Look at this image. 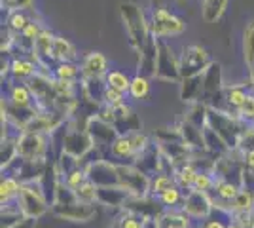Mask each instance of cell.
Returning <instances> with one entry per match:
<instances>
[{
  "mask_svg": "<svg viewBox=\"0 0 254 228\" xmlns=\"http://www.w3.org/2000/svg\"><path fill=\"white\" fill-rule=\"evenodd\" d=\"M161 228H195L193 219L188 217L182 209H165L158 217Z\"/></svg>",
  "mask_w": 254,
  "mask_h": 228,
  "instance_id": "d4e9b609",
  "label": "cell"
},
{
  "mask_svg": "<svg viewBox=\"0 0 254 228\" xmlns=\"http://www.w3.org/2000/svg\"><path fill=\"white\" fill-rule=\"evenodd\" d=\"M87 179L95 183L99 188L106 186H120V177H118V163L110 160H99V162L89 163L85 167Z\"/></svg>",
  "mask_w": 254,
  "mask_h": 228,
  "instance_id": "4fadbf2b",
  "label": "cell"
},
{
  "mask_svg": "<svg viewBox=\"0 0 254 228\" xmlns=\"http://www.w3.org/2000/svg\"><path fill=\"white\" fill-rule=\"evenodd\" d=\"M243 163L247 165V167H251V169H254V151L247 152V154H243Z\"/></svg>",
  "mask_w": 254,
  "mask_h": 228,
  "instance_id": "f5cc1de1",
  "label": "cell"
},
{
  "mask_svg": "<svg viewBox=\"0 0 254 228\" xmlns=\"http://www.w3.org/2000/svg\"><path fill=\"white\" fill-rule=\"evenodd\" d=\"M182 211H184L188 217L193 219V221L205 223V221L212 215L214 206H212V200L209 194L199 192V190H188V192H184Z\"/></svg>",
  "mask_w": 254,
  "mask_h": 228,
  "instance_id": "8fae6325",
  "label": "cell"
},
{
  "mask_svg": "<svg viewBox=\"0 0 254 228\" xmlns=\"http://www.w3.org/2000/svg\"><path fill=\"white\" fill-rule=\"evenodd\" d=\"M216 186V177L212 171H199L195 181H193V186L191 190H199V192H205V194L211 196V192L214 190Z\"/></svg>",
  "mask_w": 254,
  "mask_h": 228,
  "instance_id": "b9f144b4",
  "label": "cell"
},
{
  "mask_svg": "<svg viewBox=\"0 0 254 228\" xmlns=\"http://www.w3.org/2000/svg\"><path fill=\"white\" fill-rule=\"evenodd\" d=\"M27 11L31 10H19V11H8V17H6V29L13 34H21L25 29H27V25L32 21V19H36V17H31Z\"/></svg>",
  "mask_w": 254,
  "mask_h": 228,
  "instance_id": "1f68e13d",
  "label": "cell"
},
{
  "mask_svg": "<svg viewBox=\"0 0 254 228\" xmlns=\"http://www.w3.org/2000/svg\"><path fill=\"white\" fill-rule=\"evenodd\" d=\"M131 194L122 186H106V188H99V198L97 204L105 207H124Z\"/></svg>",
  "mask_w": 254,
  "mask_h": 228,
  "instance_id": "7402d4cb",
  "label": "cell"
},
{
  "mask_svg": "<svg viewBox=\"0 0 254 228\" xmlns=\"http://www.w3.org/2000/svg\"><path fill=\"white\" fill-rule=\"evenodd\" d=\"M207 126L230 147V151H237L241 135H243L245 128H247L237 116L214 109L207 110Z\"/></svg>",
  "mask_w": 254,
  "mask_h": 228,
  "instance_id": "7a4b0ae2",
  "label": "cell"
},
{
  "mask_svg": "<svg viewBox=\"0 0 254 228\" xmlns=\"http://www.w3.org/2000/svg\"><path fill=\"white\" fill-rule=\"evenodd\" d=\"M211 55L205 48L197 46V44L184 46L182 54H180V78H191V76L203 75L211 67Z\"/></svg>",
  "mask_w": 254,
  "mask_h": 228,
  "instance_id": "5b68a950",
  "label": "cell"
},
{
  "mask_svg": "<svg viewBox=\"0 0 254 228\" xmlns=\"http://www.w3.org/2000/svg\"><path fill=\"white\" fill-rule=\"evenodd\" d=\"M34 0H2V8L6 11H19V10H32Z\"/></svg>",
  "mask_w": 254,
  "mask_h": 228,
  "instance_id": "681fc988",
  "label": "cell"
},
{
  "mask_svg": "<svg viewBox=\"0 0 254 228\" xmlns=\"http://www.w3.org/2000/svg\"><path fill=\"white\" fill-rule=\"evenodd\" d=\"M156 78L163 82H180V57H177L165 38L158 40V71Z\"/></svg>",
  "mask_w": 254,
  "mask_h": 228,
  "instance_id": "9c48e42d",
  "label": "cell"
},
{
  "mask_svg": "<svg viewBox=\"0 0 254 228\" xmlns=\"http://www.w3.org/2000/svg\"><path fill=\"white\" fill-rule=\"evenodd\" d=\"M85 131L89 133V137H91V141L95 145V149H99L101 152H105L106 149L110 151L112 143L120 137L116 128L112 124L105 122V120H101L97 114L85 122Z\"/></svg>",
  "mask_w": 254,
  "mask_h": 228,
  "instance_id": "7c38bea8",
  "label": "cell"
},
{
  "mask_svg": "<svg viewBox=\"0 0 254 228\" xmlns=\"http://www.w3.org/2000/svg\"><path fill=\"white\" fill-rule=\"evenodd\" d=\"M226 228H245V227L241 225V223H239V221H235V219H232V221L228 223V227H226Z\"/></svg>",
  "mask_w": 254,
  "mask_h": 228,
  "instance_id": "db71d44e",
  "label": "cell"
},
{
  "mask_svg": "<svg viewBox=\"0 0 254 228\" xmlns=\"http://www.w3.org/2000/svg\"><path fill=\"white\" fill-rule=\"evenodd\" d=\"M61 181H63L64 185L68 186L70 190H76L78 186H82L85 181H87V173H85L84 167H80V165H78V167H76V169H72L68 175H64Z\"/></svg>",
  "mask_w": 254,
  "mask_h": 228,
  "instance_id": "f6af8a7d",
  "label": "cell"
},
{
  "mask_svg": "<svg viewBox=\"0 0 254 228\" xmlns=\"http://www.w3.org/2000/svg\"><path fill=\"white\" fill-rule=\"evenodd\" d=\"M254 91V87L243 86V84H237V86H226L224 87V97H226V103H228V109L235 116V112L241 109L245 105V101L249 99V95Z\"/></svg>",
  "mask_w": 254,
  "mask_h": 228,
  "instance_id": "cb8c5ba5",
  "label": "cell"
},
{
  "mask_svg": "<svg viewBox=\"0 0 254 228\" xmlns=\"http://www.w3.org/2000/svg\"><path fill=\"white\" fill-rule=\"evenodd\" d=\"M197 173H199V169H197L191 162L182 163V165H179V167L175 169L177 185H179L184 192H188V190H191V186H193V181H195Z\"/></svg>",
  "mask_w": 254,
  "mask_h": 228,
  "instance_id": "f546056e",
  "label": "cell"
},
{
  "mask_svg": "<svg viewBox=\"0 0 254 228\" xmlns=\"http://www.w3.org/2000/svg\"><path fill=\"white\" fill-rule=\"evenodd\" d=\"M17 206L25 217L36 219V221L42 215H46L48 211H52V206L44 194L40 181L21 183V192L17 196Z\"/></svg>",
  "mask_w": 254,
  "mask_h": 228,
  "instance_id": "3957f363",
  "label": "cell"
},
{
  "mask_svg": "<svg viewBox=\"0 0 254 228\" xmlns=\"http://www.w3.org/2000/svg\"><path fill=\"white\" fill-rule=\"evenodd\" d=\"M129 139H131V145H133V151H135V156L140 154L142 151H146L150 145V139L146 133H142V131H137V133H131L129 135Z\"/></svg>",
  "mask_w": 254,
  "mask_h": 228,
  "instance_id": "7dc6e473",
  "label": "cell"
},
{
  "mask_svg": "<svg viewBox=\"0 0 254 228\" xmlns=\"http://www.w3.org/2000/svg\"><path fill=\"white\" fill-rule=\"evenodd\" d=\"M82 78H105L108 75V61L101 52H89L82 59Z\"/></svg>",
  "mask_w": 254,
  "mask_h": 228,
  "instance_id": "ac0fdd59",
  "label": "cell"
},
{
  "mask_svg": "<svg viewBox=\"0 0 254 228\" xmlns=\"http://www.w3.org/2000/svg\"><path fill=\"white\" fill-rule=\"evenodd\" d=\"M186 31V23L182 17L171 13L165 8H158L150 15V33L156 38H167L175 34H182Z\"/></svg>",
  "mask_w": 254,
  "mask_h": 228,
  "instance_id": "8992f818",
  "label": "cell"
},
{
  "mask_svg": "<svg viewBox=\"0 0 254 228\" xmlns=\"http://www.w3.org/2000/svg\"><path fill=\"white\" fill-rule=\"evenodd\" d=\"M207 110L209 107L205 105V103H193V105H188V110H186V114H184V118L191 122L193 126H197V128H205L207 126Z\"/></svg>",
  "mask_w": 254,
  "mask_h": 228,
  "instance_id": "f35d334b",
  "label": "cell"
},
{
  "mask_svg": "<svg viewBox=\"0 0 254 228\" xmlns=\"http://www.w3.org/2000/svg\"><path fill=\"white\" fill-rule=\"evenodd\" d=\"M179 131L182 135L184 145H188L191 151H205V141H203V130L193 126L191 122H188L186 118H182L179 126Z\"/></svg>",
  "mask_w": 254,
  "mask_h": 228,
  "instance_id": "603a6c76",
  "label": "cell"
},
{
  "mask_svg": "<svg viewBox=\"0 0 254 228\" xmlns=\"http://www.w3.org/2000/svg\"><path fill=\"white\" fill-rule=\"evenodd\" d=\"M10 105L13 107H19V109H36L34 107V99H32V93L29 86L25 82H19V84H11L10 86V93H8V99H6Z\"/></svg>",
  "mask_w": 254,
  "mask_h": 228,
  "instance_id": "484cf974",
  "label": "cell"
},
{
  "mask_svg": "<svg viewBox=\"0 0 254 228\" xmlns=\"http://www.w3.org/2000/svg\"><path fill=\"white\" fill-rule=\"evenodd\" d=\"M53 78L66 80V82H80L82 80V67L78 63H59L53 71Z\"/></svg>",
  "mask_w": 254,
  "mask_h": 228,
  "instance_id": "d590c367",
  "label": "cell"
},
{
  "mask_svg": "<svg viewBox=\"0 0 254 228\" xmlns=\"http://www.w3.org/2000/svg\"><path fill=\"white\" fill-rule=\"evenodd\" d=\"M158 40L154 34L150 33V38L146 46L142 48V52L138 54V73L146 78H156V71H158Z\"/></svg>",
  "mask_w": 254,
  "mask_h": 228,
  "instance_id": "e0dca14e",
  "label": "cell"
},
{
  "mask_svg": "<svg viewBox=\"0 0 254 228\" xmlns=\"http://www.w3.org/2000/svg\"><path fill=\"white\" fill-rule=\"evenodd\" d=\"M105 80L110 87H114L118 91H124V93H129L131 78H129L126 73H122V71H118V69H112V71H108V75L105 76Z\"/></svg>",
  "mask_w": 254,
  "mask_h": 228,
  "instance_id": "ab89813d",
  "label": "cell"
},
{
  "mask_svg": "<svg viewBox=\"0 0 254 228\" xmlns=\"http://www.w3.org/2000/svg\"><path fill=\"white\" fill-rule=\"evenodd\" d=\"M95 149V145L91 141L89 133L85 131V128H78L68 120V128L63 137V145H61V152H66L70 156H74L78 160H82L87 152H91Z\"/></svg>",
  "mask_w": 254,
  "mask_h": 228,
  "instance_id": "30bf717a",
  "label": "cell"
},
{
  "mask_svg": "<svg viewBox=\"0 0 254 228\" xmlns=\"http://www.w3.org/2000/svg\"><path fill=\"white\" fill-rule=\"evenodd\" d=\"M25 84L31 89L32 99H34V107H36L38 112H52V110H55L57 95H55V89H53L52 75L40 71L32 78H29Z\"/></svg>",
  "mask_w": 254,
  "mask_h": 228,
  "instance_id": "277c9868",
  "label": "cell"
},
{
  "mask_svg": "<svg viewBox=\"0 0 254 228\" xmlns=\"http://www.w3.org/2000/svg\"><path fill=\"white\" fill-rule=\"evenodd\" d=\"M108 152H110V156L114 160H126V158H133L135 160V151H133L129 135H120L116 141L112 143V147H110Z\"/></svg>",
  "mask_w": 254,
  "mask_h": 228,
  "instance_id": "836d02e7",
  "label": "cell"
},
{
  "mask_svg": "<svg viewBox=\"0 0 254 228\" xmlns=\"http://www.w3.org/2000/svg\"><path fill=\"white\" fill-rule=\"evenodd\" d=\"M118 177L120 186L135 198H146L150 196V177L137 169L133 163H118Z\"/></svg>",
  "mask_w": 254,
  "mask_h": 228,
  "instance_id": "ba28073f",
  "label": "cell"
},
{
  "mask_svg": "<svg viewBox=\"0 0 254 228\" xmlns=\"http://www.w3.org/2000/svg\"><path fill=\"white\" fill-rule=\"evenodd\" d=\"M180 99L186 105L199 103L203 99V75L180 80ZM203 103V101H201Z\"/></svg>",
  "mask_w": 254,
  "mask_h": 228,
  "instance_id": "ffe728a7",
  "label": "cell"
},
{
  "mask_svg": "<svg viewBox=\"0 0 254 228\" xmlns=\"http://www.w3.org/2000/svg\"><path fill=\"white\" fill-rule=\"evenodd\" d=\"M114 228H144V217L138 213H133V211H126L116 221Z\"/></svg>",
  "mask_w": 254,
  "mask_h": 228,
  "instance_id": "7bdbcfd3",
  "label": "cell"
},
{
  "mask_svg": "<svg viewBox=\"0 0 254 228\" xmlns=\"http://www.w3.org/2000/svg\"><path fill=\"white\" fill-rule=\"evenodd\" d=\"M34 227H36V219L25 217V219H21L17 225H13L11 228H34Z\"/></svg>",
  "mask_w": 254,
  "mask_h": 228,
  "instance_id": "816d5d0a",
  "label": "cell"
},
{
  "mask_svg": "<svg viewBox=\"0 0 254 228\" xmlns=\"http://www.w3.org/2000/svg\"><path fill=\"white\" fill-rule=\"evenodd\" d=\"M53 59L57 63H76V48L64 36L53 38Z\"/></svg>",
  "mask_w": 254,
  "mask_h": 228,
  "instance_id": "4316f807",
  "label": "cell"
},
{
  "mask_svg": "<svg viewBox=\"0 0 254 228\" xmlns=\"http://www.w3.org/2000/svg\"><path fill=\"white\" fill-rule=\"evenodd\" d=\"M150 93V78L142 75H135L131 78V87H129V95L133 99H146Z\"/></svg>",
  "mask_w": 254,
  "mask_h": 228,
  "instance_id": "60d3db41",
  "label": "cell"
},
{
  "mask_svg": "<svg viewBox=\"0 0 254 228\" xmlns=\"http://www.w3.org/2000/svg\"><path fill=\"white\" fill-rule=\"evenodd\" d=\"M52 213L57 219H64L70 223H89L97 215V206L87 204H70V206H52Z\"/></svg>",
  "mask_w": 254,
  "mask_h": 228,
  "instance_id": "2e32d148",
  "label": "cell"
},
{
  "mask_svg": "<svg viewBox=\"0 0 254 228\" xmlns=\"http://www.w3.org/2000/svg\"><path fill=\"white\" fill-rule=\"evenodd\" d=\"M228 225H224L220 219H212V215L205 223H201V228H226Z\"/></svg>",
  "mask_w": 254,
  "mask_h": 228,
  "instance_id": "f907efd6",
  "label": "cell"
},
{
  "mask_svg": "<svg viewBox=\"0 0 254 228\" xmlns=\"http://www.w3.org/2000/svg\"><path fill=\"white\" fill-rule=\"evenodd\" d=\"M106 84L105 78H82L80 80V91L87 101L95 103L99 107L105 105V95H106Z\"/></svg>",
  "mask_w": 254,
  "mask_h": 228,
  "instance_id": "d6986e66",
  "label": "cell"
},
{
  "mask_svg": "<svg viewBox=\"0 0 254 228\" xmlns=\"http://www.w3.org/2000/svg\"><path fill=\"white\" fill-rule=\"evenodd\" d=\"M158 202L161 204L163 209H182L184 204V190L179 185L169 188L167 192H163L161 196H158Z\"/></svg>",
  "mask_w": 254,
  "mask_h": 228,
  "instance_id": "8d00e7d4",
  "label": "cell"
},
{
  "mask_svg": "<svg viewBox=\"0 0 254 228\" xmlns=\"http://www.w3.org/2000/svg\"><path fill=\"white\" fill-rule=\"evenodd\" d=\"M19 192H21V181H19L17 177L4 175L2 185H0V200H2V206H6V204H15Z\"/></svg>",
  "mask_w": 254,
  "mask_h": 228,
  "instance_id": "f1b7e54d",
  "label": "cell"
},
{
  "mask_svg": "<svg viewBox=\"0 0 254 228\" xmlns=\"http://www.w3.org/2000/svg\"><path fill=\"white\" fill-rule=\"evenodd\" d=\"M224 78H222V65L212 61L211 67L203 73V103L209 107L214 99L224 91Z\"/></svg>",
  "mask_w": 254,
  "mask_h": 228,
  "instance_id": "9a60e30c",
  "label": "cell"
},
{
  "mask_svg": "<svg viewBox=\"0 0 254 228\" xmlns=\"http://www.w3.org/2000/svg\"><path fill=\"white\" fill-rule=\"evenodd\" d=\"M230 0H205L201 8V17L205 23H216L224 15Z\"/></svg>",
  "mask_w": 254,
  "mask_h": 228,
  "instance_id": "4dcf8cb0",
  "label": "cell"
},
{
  "mask_svg": "<svg viewBox=\"0 0 254 228\" xmlns=\"http://www.w3.org/2000/svg\"><path fill=\"white\" fill-rule=\"evenodd\" d=\"M40 73V67L38 63L32 59V57H13L10 65V75L13 80H19V82H27L29 78Z\"/></svg>",
  "mask_w": 254,
  "mask_h": 228,
  "instance_id": "44dd1931",
  "label": "cell"
},
{
  "mask_svg": "<svg viewBox=\"0 0 254 228\" xmlns=\"http://www.w3.org/2000/svg\"><path fill=\"white\" fill-rule=\"evenodd\" d=\"M120 17H122V23L126 27L129 46L137 54H140L150 38V21L144 15V10L137 2L126 0V2L120 4Z\"/></svg>",
  "mask_w": 254,
  "mask_h": 228,
  "instance_id": "6da1fadb",
  "label": "cell"
},
{
  "mask_svg": "<svg viewBox=\"0 0 254 228\" xmlns=\"http://www.w3.org/2000/svg\"><path fill=\"white\" fill-rule=\"evenodd\" d=\"M235 116L243 122L245 126H254V91L245 101V105L235 112Z\"/></svg>",
  "mask_w": 254,
  "mask_h": 228,
  "instance_id": "bcb514c9",
  "label": "cell"
},
{
  "mask_svg": "<svg viewBox=\"0 0 254 228\" xmlns=\"http://www.w3.org/2000/svg\"><path fill=\"white\" fill-rule=\"evenodd\" d=\"M131 163H133L137 169H140L146 177H150V179L156 177L158 173H161V169H163V154H161L159 145L152 143L146 151H142L140 154H137L135 160Z\"/></svg>",
  "mask_w": 254,
  "mask_h": 228,
  "instance_id": "5bb4252c",
  "label": "cell"
},
{
  "mask_svg": "<svg viewBox=\"0 0 254 228\" xmlns=\"http://www.w3.org/2000/svg\"><path fill=\"white\" fill-rule=\"evenodd\" d=\"M254 211V192L241 188L239 194L235 196L232 202V213L233 215H245V213H253Z\"/></svg>",
  "mask_w": 254,
  "mask_h": 228,
  "instance_id": "d6a6232c",
  "label": "cell"
},
{
  "mask_svg": "<svg viewBox=\"0 0 254 228\" xmlns=\"http://www.w3.org/2000/svg\"><path fill=\"white\" fill-rule=\"evenodd\" d=\"M243 57L247 67H249L251 84L254 87V19L245 27L243 31Z\"/></svg>",
  "mask_w": 254,
  "mask_h": 228,
  "instance_id": "83f0119b",
  "label": "cell"
},
{
  "mask_svg": "<svg viewBox=\"0 0 254 228\" xmlns=\"http://www.w3.org/2000/svg\"><path fill=\"white\" fill-rule=\"evenodd\" d=\"M126 103V93L124 91H118L114 87H106V95H105V105L108 107H118V105H124Z\"/></svg>",
  "mask_w": 254,
  "mask_h": 228,
  "instance_id": "c3c4849f",
  "label": "cell"
},
{
  "mask_svg": "<svg viewBox=\"0 0 254 228\" xmlns=\"http://www.w3.org/2000/svg\"><path fill=\"white\" fill-rule=\"evenodd\" d=\"M48 135L40 133H31V131H23L17 137V156L23 158L25 162H36V160H48Z\"/></svg>",
  "mask_w": 254,
  "mask_h": 228,
  "instance_id": "52a82bcc",
  "label": "cell"
},
{
  "mask_svg": "<svg viewBox=\"0 0 254 228\" xmlns=\"http://www.w3.org/2000/svg\"><path fill=\"white\" fill-rule=\"evenodd\" d=\"M76 84L80 82H66V80H57L53 78V89H55V95L63 99H74L76 95Z\"/></svg>",
  "mask_w": 254,
  "mask_h": 228,
  "instance_id": "ee69618b",
  "label": "cell"
},
{
  "mask_svg": "<svg viewBox=\"0 0 254 228\" xmlns=\"http://www.w3.org/2000/svg\"><path fill=\"white\" fill-rule=\"evenodd\" d=\"M76 200L80 204H87V206H97V198H99V186L95 183H91L89 179L85 181L82 186H78L74 190Z\"/></svg>",
  "mask_w": 254,
  "mask_h": 228,
  "instance_id": "74e56055",
  "label": "cell"
},
{
  "mask_svg": "<svg viewBox=\"0 0 254 228\" xmlns=\"http://www.w3.org/2000/svg\"><path fill=\"white\" fill-rule=\"evenodd\" d=\"M173 186H177V179H175V175L158 173L156 177H152V179H150V196L158 198V196H161L163 192H167V190L173 188Z\"/></svg>",
  "mask_w": 254,
  "mask_h": 228,
  "instance_id": "e575fe53",
  "label": "cell"
}]
</instances>
